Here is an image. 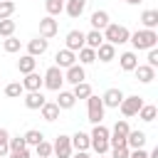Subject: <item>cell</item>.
Returning <instances> with one entry per match:
<instances>
[{
	"label": "cell",
	"mask_w": 158,
	"mask_h": 158,
	"mask_svg": "<svg viewBox=\"0 0 158 158\" xmlns=\"http://www.w3.org/2000/svg\"><path fill=\"white\" fill-rule=\"evenodd\" d=\"M84 79H86V74H84V67L81 64H72L67 69V74H64V81H69V84H81Z\"/></svg>",
	"instance_id": "2e32d148"
},
{
	"label": "cell",
	"mask_w": 158,
	"mask_h": 158,
	"mask_svg": "<svg viewBox=\"0 0 158 158\" xmlns=\"http://www.w3.org/2000/svg\"><path fill=\"white\" fill-rule=\"evenodd\" d=\"M59 109H72L74 104H77V99H74V94L72 91H59V96H57V101H54Z\"/></svg>",
	"instance_id": "83f0119b"
},
{
	"label": "cell",
	"mask_w": 158,
	"mask_h": 158,
	"mask_svg": "<svg viewBox=\"0 0 158 158\" xmlns=\"http://www.w3.org/2000/svg\"><path fill=\"white\" fill-rule=\"evenodd\" d=\"M118 62H121V69H123V72H133V69L138 67V57H136V52H123V54L118 57Z\"/></svg>",
	"instance_id": "cb8c5ba5"
},
{
	"label": "cell",
	"mask_w": 158,
	"mask_h": 158,
	"mask_svg": "<svg viewBox=\"0 0 158 158\" xmlns=\"http://www.w3.org/2000/svg\"><path fill=\"white\" fill-rule=\"evenodd\" d=\"M141 22H143V30H156L158 27V10H143Z\"/></svg>",
	"instance_id": "484cf974"
},
{
	"label": "cell",
	"mask_w": 158,
	"mask_h": 158,
	"mask_svg": "<svg viewBox=\"0 0 158 158\" xmlns=\"http://www.w3.org/2000/svg\"><path fill=\"white\" fill-rule=\"evenodd\" d=\"M62 84H64V72L59 67H49L42 77V86H47L49 91H62Z\"/></svg>",
	"instance_id": "277c9868"
},
{
	"label": "cell",
	"mask_w": 158,
	"mask_h": 158,
	"mask_svg": "<svg viewBox=\"0 0 158 158\" xmlns=\"http://www.w3.org/2000/svg\"><path fill=\"white\" fill-rule=\"evenodd\" d=\"M128 158H148V153H146L143 148H136V151H131V153H128Z\"/></svg>",
	"instance_id": "b9f144b4"
},
{
	"label": "cell",
	"mask_w": 158,
	"mask_h": 158,
	"mask_svg": "<svg viewBox=\"0 0 158 158\" xmlns=\"http://www.w3.org/2000/svg\"><path fill=\"white\" fill-rule=\"evenodd\" d=\"M7 146H10V153H17V151H25V148H27V143H25V138H22V136L10 138V141H7Z\"/></svg>",
	"instance_id": "74e56055"
},
{
	"label": "cell",
	"mask_w": 158,
	"mask_h": 158,
	"mask_svg": "<svg viewBox=\"0 0 158 158\" xmlns=\"http://www.w3.org/2000/svg\"><path fill=\"white\" fill-rule=\"evenodd\" d=\"M84 7H86V0H67L64 2V10H67V15L69 17H81V12H84Z\"/></svg>",
	"instance_id": "7402d4cb"
},
{
	"label": "cell",
	"mask_w": 158,
	"mask_h": 158,
	"mask_svg": "<svg viewBox=\"0 0 158 158\" xmlns=\"http://www.w3.org/2000/svg\"><path fill=\"white\" fill-rule=\"evenodd\" d=\"M148 67H158V49L153 47V49H148Z\"/></svg>",
	"instance_id": "60d3db41"
},
{
	"label": "cell",
	"mask_w": 158,
	"mask_h": 158,
	"mask_svg": "<svg viewBox=\"0 0 158 158\" xmlns=\"http://www.w3.org/2000/svg\"><path fill=\"white\" fill-rule=\"evenodd\" d=\"M44 52H47V40H44V37H35V40L27 42V54H30V57L37 59V57H42Z\"/></svg>",
	"instance_id": "4fadbf2b"
},
{
	"label": "cell",
	"mask_w": 158,
	"mask_h": 158,
	"mask_svg": "<svg viewBox=\"0 0 158 158\" xmlns=\"http://www.w3.org/2000/svg\"><path fill=\"white\" fill-rule=\"evenodd\" d=\"M22 138H25V143H27V146H37L40 141H44L42 131H37V128H30V131H27V133H25Z\"/></svg>",
	"instance_id": "836d02e7"
},
{
	"label": "cell",
	"mask_w": 158,
	"mask_h": 158,
	"mask_svg": "<svg viewBox=\"0 0 158 158\" xmlns=\"http://www.w3.org/2000/svg\"><path fill=\"white\" fill-rule=\"evenodd\" d=\"M81 47H84V32H81V30H69V32H67V47H64V49H69V52L77 54Z\"/></svg>",
	"instance_id": "30bf717a"
},
{
	"label": "cell",
	"mask_w": 158,
	"mask_h": 158,
	"mask_svg": "<svg viewBox=\"0 0 158 158\" xmlns=\"http://www.w3.org/2000/svg\"><path fill=\"white\" fill-rule=\"evenodd\" d=\"M96 59L99 62H111V59H116V47L114 44H109V42H104L101 47H96Z\"/></svg>",
	"instance_id": "d6986e66"
},
{
	"label": "cell",
	"mask_w": 158,
	"mask_h": 158,
	"mask_svg": "<svg viewBox=\"0 0 158 158\" xmlns=\"http://www.w3.org/2000/svg\"><path fill=\"white\" fill-rule=\"evenodd\" d=\"M123 2H128V5H138V2H143V0H123Z\"/></svg>",
	"instance_id": "7dc6e473"
},
{
	"label": "cell",
	"mask_w": 158,
	"mask_h": 158,
	"mask_svg": "<svg viewBox=\"0 0 158 158\" xmlns=\"http://www.w3.org/2000/svg\"><path fill=\"white\" fill-rule=\"evenodd\" d=\"M126 146H128L131 151L143 148V146H146V133H143V131H128V136H126Z\"/></svg>",
	"instance_id": "44dd1931"
},
{
	"label": "cell",
	"mask_w": 158,
	"mask_h": 158,
	"mask_svg": "<svg viewBox=\"0 0 158 158\" xmlns=\"http://www.w3.org/2000/svg\"><path fill=\"white\" fill-rule=\"evenodd\" d=\"M72 158H89V153H81V151H77V156H72Z\"/></svg>",
	"instance_id": "bcb514c9"
},
{
	"label": "cell",
	"mask_w": 158,
	"mask_h": 158,
	"mask_svg": "<svg viewBox=\"0 0 158 158\" xmlns=\"http://www.w3.org/2000/svg\"><path fill=\"white\" fill-rule=\"evenodd\" d=\"M40 111H42V118H44V121H57V118H59V111H62V109H59V106H57L54 101H44V106H42Z\"/></svg>",
	"instance_id": "d4e9b609"
},
{
	"label": "cell",
	"mask_w": 158,
	"mask_h": 158,
	"mask_svg": "<svg viewBox=\"0 0 158 158\" xmlns=\"http://www.w3.org/2000/svg\"><path fill=\"white\" fill-rule=\"evenodd\" d=\"M104 104H101V96H89L86 99V116H89V121L96 126V123H101V118H104Z\"/></svg>",
	"instance_id": "5b68a950"
},
{
	"label": "cell",
	"mask_w": 158,
	"mask_h": 158,
	"mask_svg": "<svg viewBox=\"0 0 158 158\" xmlns=\"http://www.w3.org/2000/svg\"><path fill=\"white\" fill-rule=\"evenodd\" d=\"M22 89H25V91H40V89H42V77H40L37 72L25 74V79H22Z\"/></svg>",
	"instance_id": "ac0fdd59"
},
{
	"label": "cell",
	"mask_w": 158,
	"mask_h": 158,
	"mask_svg": "<svg viewBox=\"0 0 158 158\" xmlns=\"http://www.w3.org/2000/svg\"><path fill=\"white\" fill-rule=\"evenodd\" d=\"M101 44H104V35H101L99 30L84 32V47H91V49H96V47H101Z\"/></svg>",
	"instance_id": "603a6c76"
},
{
	"label": "cell",
	"mask_w": 158,
	"mask_h": 158,
	"mask_svg": "<svg viewBox=\"0 0 158 158\" xmlns=\"http://www.w3.org/2000/svg\"><path fill=\"white\" fill-rule=\"evenodd\" d=\"M128 42L133 44V49H153L158 44V32L156 30H136V32H131Z\"/></svg>",
	"instance_id": "6da1fadb"
},
{
	"label": "cell",
	"mask_w": 158,
	"mask_h": 158,
	"mask_svg": "<svg viewBox=\"0 0 158 158\" xmlns=\"http://www.w3.org/2000/svg\"><path fill=\"white\" fill-rule=\"evenodd\" d=\"M64 2H67V0H44V7H47V15H49V17H54V15H59V12L64 10Z\"/></svg>",
	"instance_id": "4dcf8cb0"
},
{
	"label": "cell",
	"mask_w": 158,
	"mask_h": 158,
	"mask_svg": "<svg viewBox=\"0 0 158 158\" xmlns=\"http://www.w3.org/2000/svg\"><path fill=\"white\" fill-rule=\"evenodd\" d=\"M72 138V148H77V151H81V153H86L89 148H91V141H89V133H84V131H77L74 136H69Z\"/></svg>",
	"instance_id": "e0dca14e"
},
{
	"label": "cell",
	"mask_w": 158,
	"mask_h": 158,
	"mask_svg": "<svg viewBox=\"0 0 158 158\" xmlns=\"http://www.w3.org/2000/svg\"><path fill=\"white\" fill-rule=\"evenodd\" d=\"M49 158H54V156H49Z\"/></svg>",
	"instance_id": "681fc988"
},
{
	"label": "cell",
	"mask_w": 158,
	"mask_h": 158,
	"mask_svg": "<svg viewBox=\"0 0 158 158\" xmlns=\"http://www.w3.org/2000/svg\"><path fill=\"white\" fill-rule=\"evenodd\" d=\"M141 106H143V99L141 96H123V101L118 104V109H121L123 116H136L141 111Z\"/></svg>",
	"instance_id": "ba28073f"
},
{
	"label": "cell",
	"mask_w": 158,
	"mask_h": 158,
	"mask_svg": "<svg viewBox=\"0 0 158 158\" xmlns=\"http://www.w3.org/2000/svg\"><path fill=\"white\" fill-rule=\"evenodd\" d=\"M123 101V91L121 89H116V86H111V89H106L104 91V96H101V104L104 106H109V109H118V104Z\"/></svg>",
	"instance_id": "9c48e42d"
},
{
	"label": "cell",
	"mask_w": 158,
	"mask_h": 158,
	"mask_svg": "<svg viewBox=\"0 0 158 158\" xmlns=\"http://www.w3.org/2000/svg\"><path fill=\"white\" fill-rule=\"evenodd\" d=\"M72 138L69 136H57V141L52 143V153L54 158H72Z\"/></svg>",
	"instance_id": "52a82bcc"
},
{
	"label": "cell",
	"mask_w": 158,
	"mask_h": 158,
	"mask_svg": "<svg viewBox=\"0 0 158 158\" xmlns=\"http://www.w3.org/2000/svg\"><path fill=\"white\" fill-rule=\"evenodd\" d=\"M35 151H37V158H49V156H52V143L40 141V143L35 146Z\"/></svg>",
	"instance_id": "f35d334b"
},
{
	"label": "cell",
	"mask_w": 158,
	"mask_h": 158,
	"mask_svg": "<svg viewBox=\"0 0 158 158\" xmlns=\"http://www.w3.org/2000/svg\"><path fill=\"white\" fill-rule=\"evenodd\" d=\"M10 141V138H7ZM7 141H0V158H5L7 153H10V146H7Z\"/></svg>",
	"instance_id": "7bdbcfd3"
},
{
	"label": "cell",
	"mask_w": 158,
	"mask_h": 158,
	"mask_svg": "<svg viewBox=\"0 0 158 158\" xmlns=\"http://www.w3.org/2000/svg\"><path fill=\"white\" fill-rule=\"evenodd\" d=\"M57 30H59V25H57V20L54 17H42L40 20V37H44V40H49V37H54L57 35Z\"/></svg>",
	"instance_id": "8fae6325"
},
{
	"label": "cell",
	"mask_w": 158,
	"mask_h": 158,
	"mask_svg": "<svg viewBox=\"0 0 158 158\" xmlns=\"http://www.w3.org/2000/svg\"><path fill=\"white\" fill-rule=\"evenodd\" d=\"M156 114H158V109H156L153 104H143V106H141V111H138V118H141V121H146V123H151V121L156 118Z\"/></svg>",
	"instance_id": "f1b7e54d"
},
{
	"label": "cell",
	"mask_w": 158,
	"mask_h": 158,
	"mask_svg": "<svg viewBox=\"0 0 158 158\" xmlns=\"http://www.w3.org/2000/svg\"><path fill=\"white\" fill-rule=\"evenodd\" d=\"M35 67H37V59L30 57V54H25V57L17 59V69H20V74H30V72H35Z\"/></svg>",
	"instance_id": "4316f807"
},
{
	"label": "cell",
	"mask_w": 158,
	"mask_h": 158,
	"mask_svg": "<svg viewBox=\"0 0 158 158\" xmlns=\"http://www.w3.org/2000/svg\"><path fill=\"white\" fill-rule=\"evenodd\" d=\"M2 49L7 52V54H12V52H20V40L12 35V37H5L2 40Z\"/></svg>",
	"instance_id": "e575fe53"
},
{
	"label": "cell",
	"mask_w": 158,
	"mask_h": 158,
	"mask_svg": "<svg viewBox=\"0 0 158 158\" xmlns=\"http://www.w3.org/2000/svg\"><path fill=\"white\" fill-rule=\"evenodd\" d=\"M74 99H89L91 96V86L86 84V81H81V84H74Z\"/></svg>",
	"instance_id": "d6a6232c"
},
{
	"label": "cell",
	"mask_w": 158,
	"mask_h": 158,
	"mask_svg": "<svg viewBox=\"0 0 158 158\" xmlns=\"http://www.w3.org/2000/svg\"><path fill=\"white\" fill-rule=\"evenodd\" d=\"M89 141H91V148H94L99 156H104V153L111 148V146H109V128L101 126V123L94 126V131L89 133Z\"/></svg>",
	"instance_id": "7a4b0ae2"
},
{
	"label": "cell",
	"mask_w": 158,
	"mask_h": 158,
	"mask_svg": "<svg viewBox=\"0 0 158 158\" xmlns=\"http://www.w3.org/2000/svg\"><path fill=\"white\" fill-rule=\"evenodd\" d=\"M22 94H25V89H22L20 81H10V84L5 86V96H10V99H17V96H22Z\"/></svg>",
	"instance_id": "1f68e13d"
},
{
	"label": "cell",
	"mask_w": 158,
	"mask_h": 158,
	"mask_svg": "<svg viewBox=\"0 0 158 158\" xmlns=\"http://www.w3.org/2000/svg\"><path fill=\"white\" fill-rule=\"evenodd\" d=\"M54 67H59V69H69L72 64H77V54L74 52H69V49H59L57 54H54Z\"/></svg>",
	"instance_id": "7c38bea8"
},
{
	"label": "cell",
	"mask_w": 158,
	"mask_h": 158,
	"mask_svg": "<svg viewBox=\"0 0 158 158\" xmlns=\"http://www.w3.org/2000/svg\"><path fill=\"white\" fill-rule=\"evenodd\" d=\"M99 158H109V156H99Z\"/></svg>",
	"instance_id": "c3c4849f"
},
{
	"label": "cell",
	"mask_w": 158,
	"mask_h": 158,
	"mask_svg": "<svg viewBox=\"0 0 158 158\" xmlns=\"http://www.w3.org/2000/svg\"><path fill=\"white\" fill-rule=\"evenodd\" d=\"M7 138H10V133H7L5 128H0V141H7Z\"/></svg>",
	"instance_id": "f6af8a7d"
},
{
	"label": "cell",
	"mask_w": 158,
	"mask_h": 158,
	"mask_svg": "<svg viewBox=\"0 0 158 158\" xmlns=\"http://www.w3.org/2000/svg\"><path fill=\"white\" fill-rule=\"evenodd\" d=\"M44 101H47V99H44L42 91H27V96H25V106L32 109V111H35V109H42Z\"/></svg>",
	"instance_id": "ffe728a7"
},
{
	"label": "cell",
	"mask_w": 158,
	"mask_h": 158,
	"mask_svg": "<svg viewBox=\"0 0 158 158\" xmlns=\"http://www.w3.org/2000/svg\"><path fill=\"white\" fill-rule=\"evenodd\" d=\"M128 153H131L128 146H114L111 148V158H128Z\"/></svg>",
	"instance_id": "ab89813d"
},
{
	"label": "cell",
	"mask_w": 158,
	"mask_h": 158,
	"mask_svg": "<svg viewBox=\"0 0 158 158\" xmlns=\"http://www.w3.org/2000/svg\"><path fill=\"white\" fill-rule=\"evenodd\" d=\"M10 158H30V151H17V153H10Z\"/></svg>",
	"instance_id": "ee69618b"
},
{
	"label": "cell",
	"mask_w": 158,
	"mask_h": 158,
	"mask_svg": "<svg viewBox=\"0 0 158 158\" xmlns=\"http://www.w3.org/2000/svg\"><path fill=\"white\" fill-rule=\"evenodd\" d=\"M104 35V40L109 42V44H123V42H128V37H131V32L123 27V25H114V22H109L106 25V30L101 32Z\"/></svg>",
	"instance_id": "3957f363"
},
{
	"label": "cell",
	"mask_w": 158,
	"mask_h": 158,
	"mask_svg": "<svg viewBox=\"0 0 158 158\" xmlns=\"http://www.w3.org/2000/svg\"><path fill=\"white\" fill-rule=\"evenodd\" d=\"M77 59H79L81 64H91V62H96V49H91V47H81L79 54H77Z\"/></svg>",
	"instance_id": "f546056e"
},
{
	"label": "cell",
	"mask_w": 158,
	"mask_h": 158,
	"mask_svg": "<svg viewBox=\"0 0 158 158\" xmlns=\"http://www.w3.org/2000/svg\"><path fill=\"white\" fill-rule=\"evenodd\" d=\"M15 12V2L12 0H2L0 2V20H10Z\"/></svg>",
	"instance_id": "d590c367"
},
{
	"label": "cell",
	"mask_w": 158,
	"mask_h": 158,
	"mask_svg": "<svg viewBox=\"0 0 158 158\" xmlns=\"http://www.w3.org/2000/svg\"><path fill=\"white\" fill-rule=\"evenodd\" d=\"M131 126L126 121H116L114 123V131H109V146H126V136H128Z\"/></svg>",
	"instance_id": "8992f818"
},
{
	"label": "cell",
	"mask_w": 158,
	"mask_h": 158,
	"mask_svg": "<svg viewBox=\"0 0 158 158\" xmlns=\"http://www.w3.org/2000/svg\"><path fill=\"white\" fill-rule=\"evenodd\" d=\"M133 74H136V79H138L141 84H151V81L156 79V69L148 67V64H138V67L133 69Z\"/></svg>",
	"instance_id": "9a60e30c"
},
{
	"label": "cell",
	"mask_w": 158,
	"mask_h": 158,
	"mask_svg": "<svg viewBox=\"0 0 158 158\" xmlns=\"http://www.w3.org/2000/svg\"><path fill=\"white\" fill-rule=\"evenodd\" d=\"M0 2H2V0H0Z\"/></svg>",
	"instance_id": "f907efd6"
},
{
	"label": "cell",
	"mask_w": 158,
	"mask_h": 158,
	"mask_svg": "<svg viewBox=\"0 0 158 158\" xmlns=\"http://www.w3.org/2000/svg\"><path fill=\"white\" fill-rule=\"evenodd\" d=\"M15 35V20H0V37H12Z\"/></svg>",
	"instance_id": "8d00e7d4"
},
{
	"label": "cell",
	"mask_w": 158,
	"mask_h": 158,
	"mask_svg": "<svg viewBox=\"0 0 158 158\" xmlns=\"http://www.w3.org/2000/svg\"><path fill=\"white\" fill-rule=\"evenodd\" d=\"M89 22H91V30L104 32L111 20H109V12H106V10H96V12H91V20H89Z\"/></svg>",
	"instance_id": "5bb4252c"
}]
</instances>
